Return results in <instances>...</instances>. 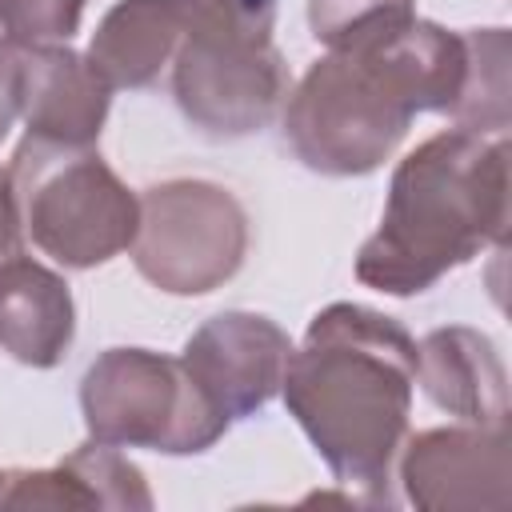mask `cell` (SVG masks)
I'll list each match as a JSON object with an SVG mask.
<instances>
[{
    "label": "cell",
    "mask_w": 512,
    "mask_h": 512,
    "mask_svg": "<svg viewBox=\"0 0 512 512\" xmlns=\"http://www.w3.org/2000/svg\"><path fill=\"white\" fill-rule=\"evenodd\" d=\"M464 64V40L436 24H404L380 44L340 48L304 76L284 116L288 136L320 172H368L416 108H456Z\"/></svg>",
    "instance_id": "obj_1"
},
{
    "label": "cell",
    "mask_w": 512,
    "mask_h": 512,
    "mask_svg": "<svg viewBox=\"0 0 512 512\" xmlns=\"http://www.w3.org/2000/svg\"><path fill=\"white\" fill-rule=\"evenodd\" d=\"M416 344L400 324L356 304H332L308 328L300 356H288L284 396L316 448L344 480H388L404 432Z\"/></svg>",
    "instance_id": "obj_2"
},
{
    "label": "cell",
    "mask_w": 512,
    "mask_h": 512,
    "mask_svg": "<svg viewBox=\"0 0 512 512\" xmlns=\"http://www.w3.org/2000/svg\"><path fill=\"white\" fill-rule=\"evenodd\" d=\"M504 228V144L444 132L420 144L392 180L380 232L364 244L356 276L408 296L444 268L464 264Z\"/></svg>",
    "instance_id": "obj_3"
},
{
    "label": "cell",
    "mask_w": 512,
    "mask_h": 512,
    "mask_svg": "<svg viewBox=\"0 0 512 512\" xmlns=\"http://www.w3.org/2000/svg\"><path fill=\"white\" fill-rule=\"evenodd\" d=\"M272 0H184L188 44L176 64L180 108L216 136H240L280 100V56L268 44Z\"/></svg>",
    "instance_id": "obj_4"
},
{
    "label": "cell",
    "mask_w": 512,
    "mask_h": 512,
    "mask_svg": "<svg viewBox=\"0 0 512 512\" xmlns=\"http://www.w3.org/2000/svg\"><path fill=\"white\" fill-rule=\"evenodd\" d=\"M16 200L32 240L60 264L88 268L124 248L136 232V204L80 144L28 136L16 152Z\"/></svg>",
    "instance_id": "obj_5"
},
{
    "label": "cell",
    "mask_w": 512,
    "mask_h": 512,
    "mask_svg": "<svg viewBox=\"0 0 512 512\" xmlns=\"http://www.w3.org/2000/svg\"><path fill=\"white\" fill-rule=\"evenodd\" d=\"M288 340L264 316H216L188 340L184 368L212 400V408L228 416H244L260 408L288 368Z\"/></svg>",
    "instance_id": "obj_6"
},
{
    "label": "cell",
    "mask_w": 512,
    "mask_h": 512,
    "mask_svg": "<svg viewBox=\"0 0 512 512\" xmlns=\"http://www.w3.org/2000/svg\"><path fill=\"white\" fill-rule=\"evenodd\" d=\"M20 100L32 132L56 144H84L100 132L108 108V80L68 48H28L20 72Z\"/></svg>",
    "instance_id": "obj_7"
},
{
    "label": "cell",
    "mask_w": 512,
    "mask_h": 512,
    "mask_svg": "<svg viewBox=\"0 0 512 512\" xmlns=\"http://www.w3.org/2000/svg\"><path fill=\"white\" fill-rule=\"evenodd\" d=\"M0 340L16 360L56 364L72 340V300L56 276L12 260L0 272Z\"/></svg>",
    "instance_id": "obj_8"
},
{
    "label": "cell",
    "mask_w": 512,
    "mask_h": 512,
    "mask_svg": "<svg viewBox=\"0 0 512 512\" xmlns=\"http://www.w3.org/2000/svg\"><path fill=\"white\" fill-rule=\"evenodd\" d=\"M184 24V0H124L108 12L92 40V64L108 84H148L160 72L176 32Z\"/></svg>",
    "instance_id": "obj_9"
},
{
    "label": "cell",
    "mask_w": 512,
    "mask_h": 512,
    "mask_svg": "<svg viewBox=\"0 0 512 512\" xmlns=\"http://www.w3.org/2000/svg\"><path fill=\"white\" fill-rule=\"evenodd\" d=\"M20 72H24V60H16L12 40L0 32V136L8 132L20 104Z\"/></svg>",
    "instance_id": "obj_10"
},
{
    "label": "cell",
    "mask_w": 512,
    "mask_h": 512,
    "mask_svg": "<svg viewBox=\"0 0 512 512\" xmlns=\"http://www.w3.org/2000/svg\"><path fill=\"white\" fill-rule=\"evenodd\" d=\"M20 260V248H16V192L8 184V176L0 172V272Z\"/></svg>",
    "instance_id": "obj_11"
}]
</instances>
